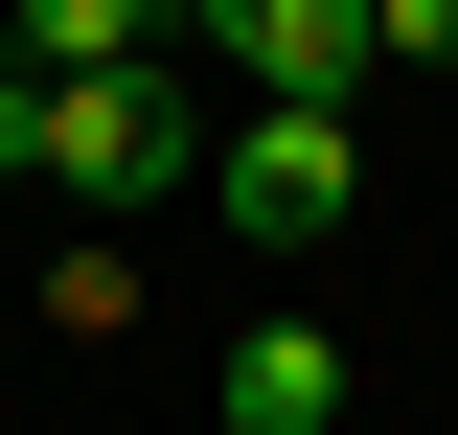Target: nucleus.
<instances>
[{
  "label": "nucleus",
  "instance_id": "obj_1",
  "mask_svg": "<svg viewBox=\"0 0 458 435\" xmlns=\"http://www.w3.org/2000/svg\"><path fill=\"white\" fill-rule=\"evenodd\" d=\"M207 207L252 229V252H321V229L367 207V161H344V115H229V161H207Z\"/></svg>",
  "mask_w": 458,
  "mask_h": 435
},
{
  "label": "nucleus",
  "instance_id": "obj_2",
  "mask_svg": "<svg viewBox=\"0 0 458 435\" xmlns=\"http://www.w3.org/2000/svg\"><path fill=\"white\" fill-rule=\"evenodd\" d=\"M47 183H69V207H161V183H207V161H183V92H161V69L47 92Z\"/></svg>",
  "mask_w": 458,
  "mask_h": 435
},
{
  "label": "nucleus",
  "instance_id": "obj_3",
  "mask_svg": "<svg viewBox=\"0 0 458 435\" xmlns=\"http://www.w3.org/2000/svg\"><path fill=\"white\" fill-rule=\"evenodd\" d=\"M229 69H252V115H344V69H390L367 47V0H183Z\"/></svg>",
  "mask_w": 458,
  "mask_h": 435
},
{
  "label": "nucleus",
  "instance_id": "obj_4",
  "mask_svg": "<svg viewBox=\"0 0 458 435\" xmlns=\"http://www.w3.org/2000/svg\"><path fill=\"white\" fill-rule=\"evenodd\" d=\"M229 435H344V344L321 321H252L229 344Z\"/></svg>",
  "mask_w": 458,
  "mask_h": 435
},
{
  "label": "nucleus",
  "instance_id": "obj_5",
  "mask_svg": "<svg viewBox=\"0 0 458 435\" xmlns=\"http://www.w3.org/2000/svg\"><path fill=\"white\" fill-rule=\"evenodd\" d=\"M0 23H23V69H47V92H92V69H161L183 0H0Z\"/></svg>",
  "mask_w": 458,
  "mask_h": 435
},
{
  "label": "nucleus",
  "instance_id": "obj_6",
  "mask_svg": "<svg viewBox=\"0 0 458 435\" xmlns=\"http://www.w3.org/2000/svg\"><path fill=\"white\" fill-rule=\"evenodd\" d=\"M367 47H390V69H458V0H367Z\"/></svg>",
  "mask_w": 458,
  "mask_h": 435
},
{
  "label": "nucleus",
  "instance_id": "obj_7",
  "mask_svg": "<svg viewBox=\"0 0 458 435\" xmlns=\"http://www.w3.org/2000/svg\"><path fill=\"white\" fill-rule=\"evenodd\" d=\"M0 69H23V23H0Z\"/></svg>",
  "mask_w": 458,
  "mask_h": 435
}]
</instances>
